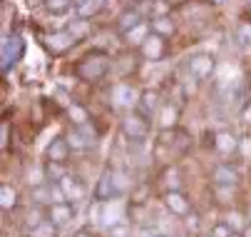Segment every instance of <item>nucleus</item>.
<instances>
[{
    "label": "nucleus",
    "instance_id": "1",
    "mask_svg": "<svg viewBox=\"0 0 251 237\" xmlns=\"http://www.w3.org/2000/svg\"><path fill=\"white\" fill-rule=\"evenodd\" d=\"M107 70H110V58H107L104 53H100V50L87 53V55H85V58H80V60H77V65H75L77 78H80V80H90V83H95V80L104 78V75H107Z\"/></svg>",
    "mask_w": 251,
    "mask_h": 237
},
{
    "label": "nucleus",
    "instance_id": "2",
    "mask_svg": "<svg viewBox=\"0 0 251 237\" xmlns=\"http://www.w3.org/2000/svg\"><path fill=\"white\" fill-rule=\"evenodd\" d=\"M122 132L127 135L129 140L139 143V140H145L147 135H150V122H147V118L142 115V113H137V115H127V118L122 120Z\"/></svg>",
    "mask_w": 251,
    "mask_h": 237
},
{
    "label": "nucleus",
    "instance_id": "3",
    "mask_svg": "<svg viewBox=\"0 0 251 237\" xmlns=\"http://www.w3.org/2000/svg\"><path fill=\"white\" fill-rule=\"evenodd\" d=\"M23 53H25V40L20 35L5 38L3 40V70H8L18 60H23Z\"/></svg>",
    "mask_w": 251,
    "mask_h": 237
},
{
    "label": "nucleus",
    "instance_id": "4",
    "mask_svg": "<svg viewBox=\"0 0 251 237\" xmlns=\"http://www.w3.org/2000/svg\"><path fill=\"white\" fill-rule=\"evenodd\" d=\"M117 175L112 173V170H104L102 173V178H100V182H97V187H95V197L100 200V202H110L115 195H117Z\"/></svg>",
    "mask_w": 251,
    "mask_h": 237
},
{
    "label": "nucleus",
    "instance_id": "5",
    "mask_svg": "<svg viewBox=\"0 0 251 237\" xmlns=\"http://www.w3.org/2000/svg\"><path fill=\"white\" fill-rule=\"evenodd\" d=\"M75 35L70 30H60V32H52V35H48L45 38V48L52 53V55H60V53H65V50H70L75 45Z\"/></svg>",
    "mask_w": 251,
    "mask_h": 237
},
{
    "label": "nucleus",
    "instance_id": "6",
    "mask_svg": "<svg viewBox=\"0 0 251 237\" xmlns=\"http://www.w3.org/2000/svg\"><path fill=\"white\" fill-rule=\"evenodd\" d=\"M70 148L73 150H87V148H92V143H95V130L85 122V125H77V130H73L70 132Z\"/></svg>",
    "mask_w": 251,
    "mask_h": 237
},
{
    "label": "nucleus",
    "instance_id": "7",
    "mask_svg": "<svg viewBox=\"0 0 251 237\" xmlns=\"http://www.w3.org/2000/svg\"><path fill=\"white\" fill-rule=\"evenodd\" d=\"M189 73L197 78V80H204L214 73V58L211 55H197L189 60Z\"/></svg>",
    "mask_w": 251,
    "mask_h": 237
},
{
    "label": "nucleus",
    "instance_id": "8",
    "mask_svg": "<svg viewBox=\"0 0 251 237\" xmlns=\"http://www.w3.org/2000/svg\"><path fill=\"white\" fill-rule=\"evenodd\" d=\"M112 97L117 100V105H120V108H132V105L139 103V92H137L132 85H115Z\"/></svg>",
    "mask_w": 251,
    "mask_h": 237
},
{
    "label": "nucleus",
    "instance_id": "9",
    "mask_svg": "<svg viewBox=\"0 0 251 237\" xmlns=\"http://www.w3.org/2000/svg\"><path fill=\"white\" fill-rule=\"evenodd\" d=\"M70 140L67 138H55L52 143H50V148H48V160L50 162H67V157H70Z\"/></svg>",
    "mask_w": 251,
    "mask_h": 237
},
{
    "label": "nucleus",
    "instance_id": "10",
    "mask_svg": "<svg viewBox=\"0 0 251 237\" xmlns=\"http://www.w3.org/2000/svg\"><path fill=\"white\" fill-rule=\"evenodd\" d=\"M137 108H139V113L145 115V118H152V115L157 113V108H159V95H157L154 90H145V92L139 95Z\"/></svg>",
    "mask_w": 251,
    "mask_h": 237
},
{
    "label": "nucleus",
    "instance_id": "11",
    "mask_svg": "<svg viewBox=\"0 0 251 237\" xmlns=\"http://www.w3.org/2000/svg\"><path fill=\"white\" fill-rule=\"evenodd\" d=\"M73 207L67 205V202H52L50 205V212H48V217H50V222H55V225H67L70 220H73Z\"/></svg>",
    "mask_w": 251,
    "mask_h": 237
},
{
    "label": "nucleus",
    "instance_id": "12",
    "mask_svg": "<svg viewBox=\"0 0 251 237\" xmlns=\"http://www.w3.org/2000/svg\"><path fill=\"white\" fill-rule=\"evenodd\" d=\"M142 53H145V58L147 60H159L162 55H164V40H162V35H150L145 43H142Z\"/></svg>",
    "mask_w": 251,
    "mask_h": 237
},
{
    "label": "nucleus",
    "instance_id": "13",
    "mask_svg": "<svg viewBox=\"0 0 251 237\" xmlns=\"http://www.w3.org/2000/svg\"><path fill=\"white\" fill-rule=\"evenodd\" d=\"M60 182V187H62V192H65V200H82L85 197V187H82V182L77 180V178H62V180H57Z\"/></svg>",
    "mask_w": 251,
    "mask_h": 237
},
{
    "label": "nucleus",
    "instance_id": "14",
    "mask_svg": "<svg viewBox=\"0 0 251 237\" xmlns=\"http://www.w3.org/2000/svg\"><path fill=\"white\" fill-rule=\"evenodd\" d=\"M211 178H214L217 185H226V187L236 185V180H239L236 170H231L229 165H217V167H214V173H211Z\"/></svg>",
    "mask_w": 251,
    "mask_h": 237
},
{
    "label": "nucleus",
    "instance_id": "15",
    "mask_svg": "<svg viewBox=\"0 0 251 237\" xmlns=\"http://www.w3.org/2000/svg\"><path fill=\"white\" fill-rule=\"evenodd\" d=\"M167 207L174 212V215H187L189 212V202L182 192H167Z\"/></svg>",
    "mask_w": 251,
    "mask_h": 237
},
{
    "label": "nucleus",
    "instance_id": "16",
    "mask_svg": "<svg viewBox=\"0 0 251 237\" xmlns=\"http://www.w3.org/2000/svg\"><path fill=\"white\" fill-rule=\"evenodd\" d=\"M139 20H142L139 10H125V13L117 18V30L127 35V32H129L132 28H137V25H139Z\"/></svg>",
    "mask_w": 251,
    "mask_h": 237
},
{
    "label": "nucleus",
    "instance_id": "17",
    "mask_svg": "<svg viewBox=\"0 0 251 237\" xmlns=\"http://www.w3.org/2000/svg\"><path fill=\"white\" fill-rule=\"evenodd\" d=\"M214 148H217L222 155H231L239 148V143H236V138H234L231 132H219L217 140H214Z\"/></svg>",
    "mask_w": 251,
    "mask_h": 237
},
{
    "label": "nucleus",
    "instance_id": "18",
    "mask_svg": "<svg viewBox=\"0 0 251 237\" xmlns=\"http://www.w3.org/2000/svg\"><path fill=\"white\" fill-rule=\"evenodd\" d=\"M0 205H3V210H5V212H8V210H13V207L18 205V192H15L8 182L0 185Z\"/></svg>",
    "mask_w": 251,
    "mask_h": 237
},
{
    "label": "nucleus",
    "instance_id": "19",
    "mask_svg": "<svg viewBox=\"0 0 251 237\" xmlns=\"http://www.w3.org/2000/svg\"><path fill=\"white\" fill-rule=\"evenodd\" d=\"M104 3H107V0H82V3L77 5L80 18H92V15H97V13L104 8Z\"/></svg>",
    "mask_w": 251,
    "mask_h": 237
},
{
    "label": "nucleus",
    "instance_id": "20",
    "mask_svg": "<svg viewBox=\"0 0 251 237\" xmlns=\"http://www.w3.org/2000/svg\"><path fill=\"white\" fill-rule=\"evenodd\" d=\"M152 30L157 32V35H172V32H174V23H172V18L159 15V18L152 20Z\"/></svg>",
    "mask_w": 251,
    "mask_h": 237
},
{
    "label": "nucleus",
    "instance_id": "21",
    "mask_svg": "<svg viewBox=\"0 0 251 237\" xmlns=\"http://www.w3.org/2000/svg\"><path fill=\"white\" fill-rule=\"evenodd\" d=\"M30 237H55V222L43 220L38 227H32V230H30Z\"/></svg>",
    "mask_w": 251,
    "mask_h": 237
},
{
    "label": "nucleus",
    "instance_id": "22",
    "mask_svg": "<svg viewBox=\"0 0 251 237\" xmlns=\"http://www.w3.org/2000/svg\"><path fill=\"white\" fill-rule=\"evenodd\" d=\"M147 38H150V35H147V25H142V23L127 32V40H129V43H145Z\"/></svg>",
    "mask_w": 251,
    "mask_h": 237
},
{
    "label": "nucleus",
    "instance_id": "23",
    "mask_svg": "<svg viewBox=\"0 0 251 237\" xmlns=\"http://www.w3.org/2000/svg\"><path fill=\"white\" fill-rule=\"evenodd\" d=\"M162 127L164 130H169V127H174V122H176V108H172V105H167L164 110H162Z\"/></svg>",
    "mask_w": 251,
    "mask_h": 237
},
{
    "label": "nucleus",
    "instance_id": "24",
    "mask_svg": "<svg viewBox=\"0 0 251 237\" xmlns=\"http://www.w3.org/2000/svg\"><path fill=\"white\" fill-rule=\"evenodd\" d=\"M70 118H73L77 125H85V122H87V113H85V108H80V105H70Z\"/></svg>",
    "mask_w": 251,
    "mask_h": 237
},
{
    "label": "nucleus",
    "instance_id": "25",
    "mask_svg": "<svg viewBox=\"0 0 251 237\" xmlns=\"http://www.w3.org/2000/svg\"><path fill=\"white\" fill-rule=\"evenodd\" d=\"M234 232H231V227H229V222H222V225H217L211 230V237H231Z\"/></svg>",
    "mask_w": 251,
    "mask_h": 237
},
{
    "label": "nucleus",
    "instance_id": "26",
    "mask_svg": "<svg viewBox=\"0 0 251 237\" xmlns=\"http://www.w3.org/2000/svg\"><path fill=\"white\" fill-rule=\"evenodd\" d=\"M48 8L52 13H65L70 8V0H48Z\"/></svg>",
    "mask_w": 251,
    "mask_h": 237
},
{
    "label": "nucleus",
    "instance_id": "27",
    "mask_svg": "<svg viewBox=\"0 0 251 237\" xmlns=\"http://www.w3.org/2000/svg\"><path fill=\"white\" fill-rule=\"evenodd\" d=\"M239 40L246 43V45H251V23H244L239 28Z\"/></svg>",
    "mask_w": 251,
    "mask_h": 237
},
{
    "label": "nucleus",
    "instance_id": "28",
    "mask_svg": "<svg viewBox=\"0 0 251 237\" xmlns=\"http://www.w3.org/2000/svg\"><path fill=\"white\" fill-rule=\"evenodd\" d=\"M112 237H127V230L120 227V225H115V227H112Z\"/></svg>",
    "mask_w": 251,
    "mask_h": 237
},
{
    "label": "nucleus",
    "instance_id": "29",
    "mask_svg": "<svg viewBox=\"0 0 251 237\" xmlns=\"http://www.w3.org/2000/svg\"><path fill=\"white\" fill-rule=\"evenodd\" d=\"M231 225H234V227H241V215H236V212H234V215L229 217V227H231Z\"/></svg>",
    "mask_w": 251,
    "mask_h": 237
},
{
    "label": "nucleus",
    "instance_id": "30",
    "mask_svg": "<svg viewBox=\"0 0 251 237\" xmlns=\"http://www.w3.org/2000/svg\"><path fill=\"white\" fill-rule=\"evenodd\" d=\"M75 237H92V232H90L87 227H82V230H77V232H75Z\"/></svg>",
    "mask_w": 251,
    "mask_h": 237
},
{
    "label": "nucleus",
    "instance_id": "31",
    "mask_svg": "<svg viewBox=\"0 0 251 237\" xmlns=\"http://www.w3.org/2000/svg\"><path fill=\"white\" fill-rule=\"evenodd\" d=\"M43 3H48V0H27L30 8H38V5H43Z\"/></svg>",
    "mask_w": 251,
    "mask_h": 237
},
{
    "label": "nucleus",
    "instance_id": "32",
    "mask_svg": "<svg viewBox=\"0 0 251 237\" xmlns=\"http://www.w3.org/2000/svg\"><path fill=\"white\" fill-rule=\"evenodd\" d=\"M3 148H8V125H3Z\"/></svg>",
    "mask_w": 251,
    "mask_h": 237
},
{
    "label": "nucleus",
    "instance_id": "33",
    "mask_svg": "<svg viewBox=\"0 0 251 237\" xmlns=\"http://www.w3.org/2000/svg\"><path fill=\"white\" fill-rule=\"evenodd\" d=\"M167 5H179V3H187V0H164Z\"/></svg>",
    "mask_w": 251,
    "mask_h": 237
},
{
    "label": "nucleus",
    "instance_id": "34",
    "mask_svg": "<svg viewBox=\"0 0 251 237\" xmlns=\"http://www.w3.org/2000/svg\"><path fill=\"white\" fill-rule=\"evenodd\" d=\"M244 120H246V122H251V108H246V110H244Z\"/></svg>",
    "mask_w": 251,
    "mask_h": 237
},
{
    "label": "nucleus",
    "instance_id": "35",
    "mask_svg": "<svg viewBox=\"0 0 251 237\" xmlns=\"http://www.w3.org/2000/svg\"><path fill=\"white\" fill-rule=\"evenodd\" d=\"M244 237H251V225H249V227L244 230Z\"/></svg>",
    "mask_w": 251,
    "mask_h": 237
},
{
    "label": "nucleus",
    "instance_id": "36",
    "mask_svg": "<svg viewBox=\"0 0 251 237\" xmlns=\"http://www.w3.org/2000/svg\"><path fill=\"white\" fill-rule=\"evenodd\" d=\"M214 3H226V0H214Z\"/></svg>",
    "mask_w": 251,
    "mask_h": 237
},
{
    "label": "nucleus",
    "instance_id": "37",
    "mask_svg": "<svg viewBox=\"0 0 251 237\" xmlns=\"http://www.w3.org/2000/svg\"><path fill=\"white\" fill-rule=\"evenodd\" d=\"M249 3H251V0H249Z\"/></svg>",
    "mask_w": 251,
    "mask_h": 237
}]
</instances>
